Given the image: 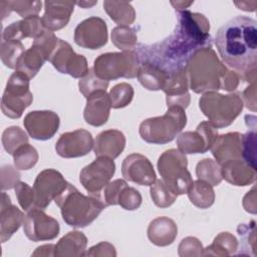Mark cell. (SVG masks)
Returning <instances> with one entry per match:
<instances>
[{
  "label": "cell",
  "mask_w": 257,
  "mask_h": 257,
  "mask_svg": "<svg viewBox=\"0 0 257 257\" xmlns=\"http://www.w3.org/2000/svg\"><path fill=\"white\" fill-rule=\"evenodd\" d=\"M174 33L154 45L141 44L136 52L141 62L153 63L169 74L186 67L190 56L198 49L212 45L207 17L190 10L178 11Z\"/></svg>",
  "instance_id": "cell-1"
},
{
  "label": "cell",
  "mask_w": 257,
  "mask_h": 257,
  "mask_svg": "<svg viewBox=\"0 0 257 257\" xmlns=\"http://www.w3.org/2000/svg\"><path fill=\"white\" fill-rule=\"evenodd\" d=\"M215 45L223 62L236 71L240 79L256 81L257 22L246 16H236L217 31Z\"/></svg>",
  "instance_id": "cell-2"
},
{
  "label": "cell",
  "mask_w": 257,
  "mask_h": 257,
  "mask_svg": "<svg viewBox=\"0 0 257 257\" xmlns=\"http://www.w3.org/2000/svg\"><path fill=\"white\" fill-rule=\"evenodd\" d=\"M227 70L212 46L200 48L190 56L186 64L189 87L196 93L217 91L222 87Z\"/></svg>",
  "instance_id": "cell-3"
},
{
  "label": "cell",
  "mask_w": 257,
  "mask_h": 257,
  "mask_svg": "<svg viewBox=\"0 0 257 257\" xmlns=\"http://www.w3.org/2000/svg\"><path fill=\"white\" fill-rule=\"evenodd\" d=\"M54 202L60 208L63 221L73 228L88 226L106 207L99 195L85 196L69 183Z\"/></svg>",
  "instance_id": "cell-4"
},
{
  "label": "cell",
  "mask_w": 257,
  "mask_h": 257,
  "mask_svg": "<svg viewBox=\"0 0 257 257\" xmlns=\"http://www.w3.org/2000/svg\"><path fill=\"white\" fill-rule=\"evenodd\" d=\"M186 124L185 109L181 106H169L165 114L143 120L139 133L149 144L165 145L172 142Z\"/></svg>",
  "instance_id": "cell-5"
},
{
  "label": "cell",
  "mask_w": 257,
  "mask_h": 257,
  "mask_svg": "<svg viewBox=\"0 0 257 257\" xmlns=\"http://www.w3.org/2000/svg\"><path fill=\"white\" fill-rule=\"evenodd\" d=\"M243 106L242 98L238 93L222 94L208 91L199 99L201 111L217 128L230 125L241 113Z\"/></svg>",
  "instance_id": "cell-6"
},
{
  "label": "cell",
  "mask_w": 257,
  "mask_h": 257,
  "mask_svg": "<svg viewBox=\"0 0 257 257\" xmlns=\"http://www.w3.org/2000/svg\"><path fill=\"white\" fill-rule=\"evenodd\" d=\"M158 170L162 180L176 196L187 194L193 180L188 171V159L177 149L165 151L158 160Z\"/></svg>",
  "instance_id": "cell-7"
},
{
  "label": "cell",
  "mask_w": 257,
  "mask_h": 257,
  "mask_svg": "<svg viewBox=\"0 0 257 257\" xmlns=\"http://www.w3.org/2000/svg\"><path fill=\"white\" fill-rule=\"evenodd\" d=\"M141 65L140 58L136 52H106L98 55L93 62V71L99 78L109 81L120 77L135 78Z\"/></svg>",
  "instance_id": "cell-8"
},
{
  "label": "cell",
  "mask_w": 257,
  "mask_h": 257,
  "mask_svg": "<svg viewBox=\"0 0 257 257\" xmlns=\"http://www.w3.org/2000/svg\"><path fill=\"white\" fill-rule=\"evenodd\" d=\"M30 78L20 71L13 72L7 80L1 98L2 112L10 118H19L32 103L33 94L29 89Z\"/></svg>",
  "instance_id": "cell-9"
},
{
  "label": "cell",
  "mask_w": 257,
  "mask_h": 257,
  "mask_svg": "<svg viewBox=\"0 0 257 257\" xmlns=\"http://www.w3.org/2000/svg\"><path fill=\"white\" fill-rule=\"evenodd\" d=\"M115 164L112 159L97 157L79 173V182L91 195H99L114 175Z\"/></svg>",
  "instance_id": "cell-10"
},
{
  "label": "cell",
  "mask_w": 257,
  "mask_h": 257,
  "mask_svg": "<svg viewBox=\"0 0 257 257\" xmlns=\"http://www.w3.org/2000/svg\"><path fill=\"white\" fill-rule=\"evenodd\" d=\"M48 61L60 73L69 74L74 78H82L89 71L86 58L75 53L70 44L60 38Z\"/></svg>",
  "instance_id": "cell-11"
},
{
  "label": "cell",
  "mask_w": 257,
  "mask_h": 257,
  "mask_svg": "<svg viewBox=\"0 0 257 257\" xmlns=\"http://www.w3.org/2000/svg\"><path fill=\"white\" fill-rule=\"evenodd\" d=\"M22 225L24 234L33 242L53 240L60 231L58 222L40 208H33L28 211Z\"/></svg>",
  "instance_id": "cell-12"
},
{
  "label": "cell",
  "mask_w": 257,
  "mask_h": 257,
  "mask_svg": "<svg viewBox=\"0 0 257 257\" xmlns=\"http://www.w3.org/2000/svg\"><path fill=\"white\" fill-rule=\"evenodd\" d=\"M218 137L217 127L210 121H201L194 132H184L177 138L178 150L185 154L208 152Z\"/></svg>",
  "instance_id": "cell-13"
},
{
  "label": "cell",
  "mask_w": 257,
  "mask_h": 257,
  "mask_svg": "<svg viewBox=\"0 0 257 257\" xmlns=\"http://www.w3.org/2000/svg\"><path fill=\"white\" fill-rule=\"evenodd\" d=\"M68 182L60 172L54 169L41 171L33 184L36 208L45 209L52 200H55L67 187Z\"/></svg>",
  "instance_id": "cell-14"
},
{
  "label": "cell",
  "mask_w": 257,
  "mask_h": 257,
  "mask_svg": "<svg viewBox=\"0 0 257 257\" xmlns=\"http://www.w3.org/2000/svg\"><path fill=\"white\" fill-rule=\"evenodd\" d=\"M107 26L103 19L91 16L81 21L74 29V42L87 49H99L107 42Z\"/></svg>",
  "instance_id": "cell-15"
},
{
  "label": "cell",
  "mask_w": 257,
  "mask_h": 257,
  "mask_svg": "<svg viewBox=\"0 0 257 257\" xmlns=\"http://www.w3.org/2000/svg\"><path fill=\"white\" fill-rule=\"evenodd\" d=\"M91 134L83 128L62 134L56 142V153L65 159L79 158L90 153L93 149Z\"/></svg>",
  "instance_id": "cell-16"
},
{
  "label": "cell",
  "mask_w": 257,
  "mask_h": 257,
  "mask_svg": "<svg viewBox=\"0 0 257 257\" xmlns=\"http://www.w3.org/2000/svg\"><path fill=\"white\" fill-rule=\"evenodd\" d=\"M23 124L32 139L47 141L58 131L60 119L52 110H33L25 115Z\"/></svg>",
  "instance_id": "cell-17"
},
{
  "label": "cell",
  "mask_w": 257,
  "mask_h": 257,
  "mask_svg": "<svg viewBox=\"0 0 257 257\" xmlns=\"http://www.w3.org/2000/svg\"><path fill=\"white\" fill-rule=\"evenodd\" d=\"M121 174L125 180L141 186H152L157 180L151 161L138 153L124 158L121 164Z\"/></svg>",
  "instance_id": "cell-18"
},
{
  "label": "cell",
  "mask_w": 257,
  "mask_h": 257,
  "mask_svg": "<svg viewBox=\"0 0 257 257\" xmlns=\"http://www.w3.org/2000/svg\"><path fill=\"white\" fill-rule=\"evenodd\" d=\"M189 81L186 73V67L172 72L165 84L163 91L166 93L167 105L181 106L184 109L190 104L191 96L188 91Z\"/></svg>",
  "instance_id": "cell-19"
},
{
  "label": "cell",
  "mask_w": 257,
  "mask_h": 257,
  "mask_svg": "<svg viewBox=\"0 0 257 257\" xmlns=\"http://www.w3.org/2000/svg\"><path fill=\"white\" fill-rule=\"evenodd\" d=\"M110 107V100L106 90H97L86 98V105L83 111L84 120L90 125L101 126L108 120Z\"/></svg>",
  "instance_id": "cell-20"
},
{
  "label": "cell",
  "mask_w": 257,
  "mask_h": 257,
  "mask_svg": "<svg viewBox=\"0 0 257 257\" xmlns=\"http://www.w3.org/2000/svg\"><path fill=\"white\" fill-rule=\"evenodd\" d=\"M243 135L238 132L218 136L211 147V152L219 165L234 159H242Z\"/></svg>",
  "instance_id": "cell-21"
},
{
  "label": "cell",
  "mask_w": 257,
  "mask_h": 257,
  "mask_svg": "<svg viewBox=\"0 0 257 257\" xmlns=\"http://www.w3.org/2000/svg\"><path fill=\"white\" fill-rule=\"evenodd\" d=\"M24 214L15 205H12L10 197L2 192L0 210V240L8 241L23 224Z\"/></svg>",
  "instance_id": "cell-22"
},
{
  "label": "cell",
  "mask_w": 257,
  "mask_h": 257,
  "mask_svg": "<svg viewBox=\"0 0 257 257\" xmlns=\"http://www.w3.org/2000/svg\"><path fill=\"white\" fill-rule=\"evenodd\" d=\"M74 5L73 1H45V11L42 16L44 27L52 32L65 27L70 20Z\"/></svg>",
  "instance_id": "cell-23"
},
{
  "label": "cell",
  "mask_w": 257,
  "mask_h": 257,
  "mask_svg": "<svg viewBox=\"0 0 257 257\" xmlns=\"http://www.w3.org/2000/svg\"><path fill=\"white\" fill-rule=\"evenodd\" d=\"M125 137L118 130H106L99 133L93 143L95 157L116 159L124 150Z\"/></svg>",
  "instance_id": "cell-24"
},
{
  "label": "cell",
  "mask_w": 257,
  "mask_h": 257,
  "mask_svg": "<svg viewBox=\"0 0 257 257\" xmlns=\"http://www.w3.org/2000/svg\"><path fill=\"white\" fill-rule=\"evenodd\" d=\"M45 30L46 28L43 25L42 18L38 15H34L8 25L3 30L2 40L21 41L23 38L35 39Z\"/></svg>",
  "instance_id": "cell-25"
},
{
  "label": "cell",
  "mask_w": 257,
  "mask_h": 257,
  "mask_svg": "<svg viewBox=\"0 0 257 257\" xmlns=\"http://www.w3.org/2000/svg\"><path fill=\"white\" fill-rule=\"evenodd\" d=\"M222 179L234 186L244 187L256 181V169L248 165L243 159H234L221 165Z\"/></svg>",
  "instance_id": "cell-26"
},
{
  "label": "cell",
  "mask_w": 257,
  "mask_h": 257,
  "mask_svg": "<svg viewBox=\"0 0 257 257\" xmlns=\"http://www.w3.org/2000/svg\"><path fill=\"white\" fill-rule=\"evenodd\" d=\"M147 233L149 240L154 245L165 247L175 241L178 235V226L171 218L158 217L150 223Z\"/></svg>",
  "instance_id": "cell-27"
},
{
  "label": "cell",
  "mask_w": 257,
  "mask_h": 257,
  "mask_svg": "<svg viewBox=\"0 0 257 257\" xmlns=\"http://www.w3.org/2000/svg\"><path fill=\"white\" fill-rule=\"evenodd\" d=\"M87 245L86 236L80 231H71L64 235L56 243L54 256L56 257H78L83 256Z\"/></svg>",
  "instance_id": "cell-28"
},
{
  "label": "cell",
  "mask_w": 257,
  "mask_h": 257,
  "mask_svg": "<svg viewBox=\"0 0 257 257\" xmlns=\"http://www.w3.org/2000/svg\"><path fill=\"white\" fill-rule=\"evenodd\" d=\"M169 75L167 71L153 63L141 62L137 77L145 88L149 90H163Z\"/></svg>",
  "instance_id": "cell-29"
},
{
  "label": "cell",
  "mask_w": 257,
  "mask_h": 257,
  "mask_svg": "<svg viewBox=\"0 0 257 257\" xmlns=\"http://www.w3.org/2000/svg\"><path fill=\"white\" fill-rule=\"evenodd\" d=\"M48 60V56L38 46L32 44V46L26 49L20 56L17 64L16 71H20L27 75L29 78H33L44 62Z\"/></svg>",
  "instance_id": "cell-30"
},
{
  "label": "cell",
  "mask_w": 257,
  "mask_h": 257,
  "mask_svg": "<svg viewBox=\"0 0 257 257\" xmlns=\"http://www.w3.org/2000/svg\"><path fill=\"white\" fill-rule=\"evenodd\" d=\"M103 9L118 26H130L136 19V11L128 2L103 1Z\"/></svg>",
  "instance_id": "cell-31"
},
{
  "label": "cell",
  "mask_w": 257,
  "mask_h": 257,
  "mask_svg": "<svg viewBox=\"0 0 257 257\" xmlns=\"http://www.w3.org/2000/svg\"><path fill=\"white\" fill-rule=\"evenodd\" d=\"M187 194L191 203L200 209H208L215 202L213 187L199 179L192 182Z\"/></svg>",
  "instance_id": "cell-32"
},
{
  "label": "cell",
  "mask_w": 257,
  "mask_h": 257,
  "mask_svg": "<svg viewBox=\"0 0 257 257\" xmlns=\"http://www.w3.org/2000/svg\"><path fill=\"white\" fill-rule=\"evenodd\" d=\"M238 250V241L234 235L229 232L218 234L211 245L204 248L203 256H229L235 254Z\"/></svg>",
  "instance_id": "cell-33"
},
{
  "label": "cell",
  "mask_w": 257,
  "mask_h": 257,
  "mask_svg": "<svg viewBox=\"0 0 257 257\" xmlns=\"http://www.w3.org/2000/svg\"><path fill=\"white\" fill-rule=\"evenodd\" d=\"M41 6V1H1L0 7L2 20L5 19L11 11H15L23 18L38 15Z\"/></svg>",
  "instance_id": "cell-34"
},
{
  "label": "cell",
  "mask_w": 257,
  "mask_h": 257,
  "mask_svg": "<svg viewBox=\"0 0 257 257\" xmlns=\"http://www.w3.org/2000/svg\"><path fill=\"white\" fill-rule=\"evenodd\" d=\"M196 175L199 180L204 181L212 187L220 185L222 182L221 167L212 159H203L196 166Z\"/></svg>",
  "instance_id": "cell-35"
},
{
  "label": "cell",
  "mask_w": 257,
  "mask_h": 257,
  "mask_svg": "<svg viewBox=\"0 0 257 257\" xmlns=\"http://www.w3.org/2000/svg\"><path fill=\"white\" fill-rule=\"evenodd\" d=\"M138 40L137 31L131 26H116L111 31V42L122 51H133Z\"/></svg>",
  "instance_id": "cell-36"
},
{
  "label": "cell",
  "mask_w": 257,
  "mask_h": 257,
  "mask_svg": "<svg viewBox=\"0 0 257 257\" xmlns=\"http://www.w3.org/2000/svg\"><path fill=\"white\" fill-rule=\"evenodd\" d=\"M1 141L4 150L13 155L19 147L28 144V136L20 126L13 125L4 130Z\"/></svg>",
  "instance_id": "cell-37"
},
{
  "label": "cell",
  "mask_w": 257,
  "mask_h": 257,
  "mask_svg": "<svg viewBox=\"0 0 257 257\" xmlns=\"http://www.w3.org/2000/svg\"><path fill=\"white\" fill-rule=\"evenodd\" d=\"M237 232L240 236V249L239 255H256L255 240H256V226L255 221L251 220L248 224H240L237 228Z\"/></svg>",
  "instance_id": "cell-38"
},
{
  "label": "cell",
  "mask_w": 257,
  "mask_h": 257,
  "mask_svg": "<svg viewBox=\"0 0 257 257\" xmlns=\"http://www.w3.org/2000/svg\"><path fill=\"white\" fill-rule=\"evenodd\" d=\"M24 51V45L21 43V41L2 40L1 42V60L8 68H16V64Z\"/></svg>",
  "instance_id": "cell-39"
},
{
  "label": "cell",
  "mask_w": 257,
  "mask_h": 257,
  "mask_svg": "<svg viewBox=\"0 0 257 257\" xmlns=\"http://www.w3.org/2000/svg\"><path fill=\"white\" fill-rule=\"evenodd\" d=\"M37 150L29 144H25L19 147L13 154L14 166L17 170L27 171L32 169L38 161Z\"/></svg>",
  "instance_id": "cell-40"
},
{
  "label": "cell",
  "mask_w": 257,
  "mask_h": 257,
  "mask_svg": "<svg viewBox=\"0 0 257 257\" xmlns=\"http://www.w3.org/2000/svg\"><path fill=\"white\" fill-rule=\"evenodd\" d=\"M134 94H135L134 88L127 82H120L114 85L108 93L111 107L122 108L128 105L133 100Z\"/></svg>",
  "instance_id": "cell-41"
},
{
  "label": "cell",
  "mask_w": 257,
  "mask_h": 257,
  "mask_svg": "<svg viewBox=\"0 0 257 257\" xmlns=\"http://www.w3.org/2000/svg\"><path fill=\"white\" fill-rule=\"evenodd\" d=\"M150 193L154 204L159 208H168L172 206L178 197L170 191L162 179L156 180L151 186Z\"/></svg>",
  "instance_id": "cell-42"
},
{
  "label": "cell",
  "mask_w": 257,
  "mask_h": 257,
  "mask_svg": "<svg viewBox=\"0 0 257 257\" xmlns=\"http://www.w3.org/2000/svg\"><path fill=\"white\" fill-rule=\"evenodd\" d=\"M107 86H108V81L103 80L98 76H96L92 68L89 69L88 73L82 78H80L78 82L79 91L82 93V95L85 98H87L91 93L97 90H101V89L106 90Z\"/></svg>",
  "instance_id": "cell-43"
},
{
  "label": "cell",
  "mask_w": 257,
  "mask_h": 257,
  "mask_svg": "<svg viewBox=\"0 0 257 257\" xmlns=\"http://www.w3.org/2000/svg\"><path fill=\"white\" fill-rule=\"evenodd\" d=\"M142 195L141 193L128 185L124 186L117 198V205L127 211L137 210L142 204Z\"/></svg>",
  "instance_id": "cell-44"
},
{
  "label": "cell",
  "mask_w": 257,
  "mask_h": 257,
  "mask_svg": "<svg viewBox=\"0 0 257 257\" xmlns=\"http://www.w3.org/2000/svg\"><path fill=\"white\" fill-rule=\"evenodd\" d=\"M242 159L256 169V132L255 128L248 131L243 135L242 142Z\"/></svg>",
  "instance_id": "cell-45"
},
{
  "label": "cell",
  "mask_w": 257,
  "mask_h": 257,
  "mask_svg": "<svg viewBox=\"0 0 257 257\" xmlns=\"http://www.w3.org/2000/svg\"><path fill=\"white\" fill-rule=\"evenodd\" d=\"M14 189H15V195H16L17 201L20 207L24 211L28 212L33 208H36L35 194H34L33 187L31 188L28 184L24 182H19Z\"/></svg>",
  "instance_id": "cell-46"
},
{
  "label": "cell",
  "mask_w": 257,
  "mask_h": 257,
  "mask_svg": "<svg viewBox=\"0 0 257 257\" xmlns=\"http://www.w3.org/2000/svg\"><path fill=\"white\" fill-rule=\"evenodd\" d=\"M204 248L199 239L196 237H186L184 238L178 248V254L181 257H195L203 256Z\"/></svg>",
  "instance_id": "cell-47"
},
{
  "label": "cell",
  "mask_w": 257,
  "mask_h": 257,
  "mask_svg": "<svg viewBox=\"0 0 257 257\" xmlns=\"http://www.w3.org/2000/svg\"><path fill=\"white\" fill-rule=\"evenodd\" d=\"M127 183L122 179H116L112 182H109L105 187L103 191V198L104 203L106 206H112L117 205V198L121 191V189L126 186Z\"/></svg>",
  "instance_id": "cell-48"
},
{
  "label": "cell",
  "mask_w": 257,
  "mask_h": 257,
  "mask_svg": "<svg viewBox=\"0 0 257 257\" xmlns=\"http://www.w3.org/2000/svg\"><path fill=\"white\" fill-rule=\"evenodd\" d=\"M20 174L17 169L11 165H6L1 168V189L10 190L17 186L20 182Z\"/></svg>",
  "instance_id": "cell-49"
},
{
  "label": "cell",
  "mask_w": 257,
  "mask_h": 257,
  "mask_svg": "<svg viewBox=\"0 0 257 257\" xmlns=\"http://www.w3.org/2000/svg\"><path fill=\"white\" fill-rule=\"evenodd\" d=\"M83 256H101V257H114L116 256L115 248L108 242H100L83 253Z\"/></svg>",
  "instance_id": "cell-50"
},
{
  "label": "cell",
  "mask_w": 257,
  "mask_h": 257,
  "mask_svg": "<svg viewBox=\"0 0 257 257\" xmlns=\"http://www.w3.org/2000/svg\"><path fill=\"white\" fill-rule=\"evenodd\" d=\"M242 101L245 106L252 110L256 111V83L253 82L248 85L245 90L242 92Z\"/></svg>",
  "instance_id": "cell-51"
},
{
  "label": "cell",
  "mask_w": 257,
  "mask_h": 257,
  "mask_svg": "<svg viewBox=\"0 0 257 257\" xmlns=\"http://www.w3.org/2000/svg\"><path fill=\"white\" fill-rule=\"evenodd\" d=\"M240 80V76L236 71L228 69L223 77L221 89H224L226 91H233L238 87Z\"/></svg>",
  "instance_id": "cell-52"
},
{
  "label": "cell",
  "mask_w": 257,
  "mask_h": 257,
  "mask_svg": "<svg viewBox=\"0 0 257 257\" xmlns=\"http://www.w3.org/2000/svg\"><path fill=\"white\" fill-rule=\"evenodd\" d=\"M243 207L246 212L251 214H256V194L255 187L252 188L250 192H248L243 198Z\"/></svg>",
  "instance_id": "cell-53"
},
{
  "label": "cell",
  "mask_w": 257,
  "mask_h": 257,
  "mask_svg": "<svg viewBox=\"0 0 257 257\" xmlns=\"http://www.w3.org/2000/svg\"><path fill=\"white\" fill-rule=\"evenodd\" d=\"M54 244H46L36 248V250L32 253V256H54Z\"/></svg>",
  "instance_id": "cell-54"
},
{
  "label": "cell",
  "mask_w": 257,
  "mask_h": 257,
  "mask_svg": "<svg viewBox=\"0 0 257 257\" xmlns=\"http://www.w3.org/2000/svg\"><path fill=\"white\" fill-rule=\"evenodd\" d=\"M171 4L172 5H174V7H175V9L177 10V11H183V10H187V8L191 5V4H193V2L191 1V2H185V1H177V2H171Z\"/></svg>",
  "instance_id": "cell-55"
},
{
  "label": "cell",
  "mask_w": 257,
  "mask_h": 257,
  "mask_svg": "<svg viewBox=\"0 0 257 257\" xmlns=\"http://www.w3.org/2000/svg\"><path fill=\"white\" fill-rule=\"evenodd\" d=\"M254 4H257V2L256 1H253V2H248V1L235 2V5L238 6L239 9H242V10H245V11H254L255 9L250 7V5H254Z\"/></svg>",
  "instance_id": "cell-56"
},
{
  "label": "cell",
  "mask_w": 257,
  "mask_h": 257,
  "mask_svg": "<svg viewBox=\"0 0 257 257\" xmlns=\"http://www.w3.org/2000/svg\"><path fill=\"white\" fill-rule=\"evenodd\" d=\"M97 3V1H93V2H87V1H81V2H75V4H77L78 6L82 7V8H88L91 7L93 5H95Z\"/></svg>",
  "instance_id": "cell-57"
}]
</instances>
